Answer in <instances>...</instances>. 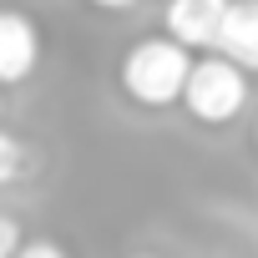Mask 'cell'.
Instances as JSON below:
<instances>
[{"label":"cell","mask_w":258,"mask_h":258,"mask_svg":"<svg viewBox=\"0 0 258 258\" xmlns=\"http://www.w3.org/2000/svg\"><path fill=\"white\" fill-rule=\"evenodd\" d=\"M177 101H182L198 121L223 126V121H233V116L243 111V101H248V76H243L238 61H228L223 51H213V56H203V61L187 66V81H182V96H177Z\"/></svg>","instance_id":"7a4b0ae2"},{"label":"cell","mask_w":258,"mask_h":258,"mask_svg":"<svg viewBox=\"0 0 258 258\" xmlns=\"http://www.w3.org/2000/svg\"><path fill=\"white\" fill-rule=\"evenodd\" d=\"M137 258H152V253H137Z\"/></svg>","instance_id":"30bf717a"},{"label":"cell","mask_w":258,"mask_h":258,"mask_svg":"<svg viewBox=\"0 0 258 258\" xmlns=\"http://www.w3.org/2000/svg\"><path fill=\"white\" fill-rule=\"evenodd\" d=\"M223 6H228V0H167V16H162L167 21V36L182 41L187 51H213Z\"/></svg>","instance_id":"5b68a950"},{"label":"cell","mask_w":258,"mask_h":258,"mask_svg":"<svg viewBox=\"0 0 258 258\" xmlns=\"http://www.w3.org/2000/svg\"><path fill=\"white\" fill-rule=\"evenodd\" d=\"M41 61V31L26 11H0V86H16Z\"/></svg>","instance_id":"3957f363"},{"label":"cell","mask_w":258,"mask_h":258,"mask_svg":"<svg viewBox=\"0 0 258 258\" xmlns=\"http://www.w3.org/2000/svg\"><path fill=\"white\" fill-rule=\"evenodd\" d=\"M91 6H101V11H126V6H137V0H91Z\"/></svg>","instance_id":"9c48e42d"},{"label":"cell","mask_w":258,"mask_h":258,"mask_svg":"<svg viewBox=\"0 0 258 258\" xmlns=\"http://www.w3.org/2000/svg\"><path fill=\"white\" fill-rule=\"evenodd\" d=\"M192 51L172 36H147L121 56V91L137 106H172L182 96Z\"/></svg>","instance_id":"6da1fadb"},{"label":"cell","mask_w":258,"mask_h":258,"mask_svg":"<svg viewBox=\"0 0 258 258\" xmlns=\"http://www.w3.org/2000/svg\"><path fill=\"white\" fill-rule=\"evenodd\" d=\"M213 51H223L243 71H258V0H228L223 6Z\"/></svg>","instance_id":"277c9868"},{"label":"cell","mask_w":258,"mask_h":258,"mask_svg":"<svg viewBox=\"0 0 258 258\" xmlns=\"http://www.w3.org/2000/svg\"><path fill=\"white\" fill-rule=\"evenodd\" d=\"M21 172H26V147H21V137L0 132V187H6V182H16Z\"/></svg>","instance_id":"8992f818"},{"label":"cell","mask_w":258,"mask_h":258,"mask_svg":"<svg viewBox=\"0 0 258 258\" xmlns=\"http://www.w3.org/2000/svg\"><path fill=\"white\" fill-rule=\"evenodd\" d=\"M11 258H71V253L61 243H51V238H31V243H16Z\"/></svg>","instance_id":"52a82bcc"},{"label":"cell","mask_w":258,"mask_h":258,"mask_svg":"<svg viewBox=\"0 0 258 258\" xmlns=\"http://www.w3.org/2000/svg\"><path fill=\"white\" fill-rule=\"evenodd\" d=\"M16 243H21V223H16L11 213H0V258H11Z\"/></svg>","instance_id":"ba28073f"}]
</instances>
